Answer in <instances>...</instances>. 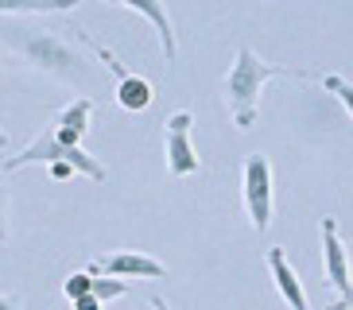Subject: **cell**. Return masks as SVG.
<instances>
[{
	"label": "cell",
	"instance_id": "9a60e30c",
	"mask_svg": "<svg viewBox=\"0 0 353 310\" xmlns=\"http://www.w3.org/2000/svg\"><path fill=\"white\" fill-rule=\"evenodd\" d=\"M12 237V229H8V190L0 186V245Z\"/></svg>",
	"mask_w": 353,
	"mask_h": 310
},
{
	"label": "cell",
	"instance_id": "ffe728a7",
	"mask_svg": "<svg viewBox=\"0 0 353 310\" xmlns=\"http://www.w3.org/2000/svg\"><path fill=\"white\" fill-rule=\"evenodd\" d=\"M0 147H4V132H0Z\"/></svg>",
	"mask_w": 353,
	"mask_h": 310
},
{
	"label": "cell",
	"instance_id": "d6986e66",
	"mask_svg": "<svg viewBox=\"0 0 353 310\" xmlns=\"http://www.w3.org/2000/svg\"><path fill=\"white\" fill-rule=\"evenodd\" d=\"M148 307H152V310H171V307H167V299H159V295H152V299H148Z\"/></svg>",
	"mask_w": 353,
	"mask_h": 310
},
{
	"label": "cell",
	"instance_id": "ba28073f",
	"mask_svg": "<svg viewBox=\"0 0 353 310\" xmlns=\"http://www.w3.org/2000/svg\"><path fill=\"white\" fill-rule=\"evenodd\" d=\"M268 271H272V283L280 291V299L288 302L291 310H311V299H307V291H303V279L295 271V264L288 260L283 248H268Z\"/></svg>",
	"mask_w": 353,
	"mask_h": 310
},
{
	"label": "cell",
	"instance_id": "4fadbf2b",
	"mask_svg": "<svg viewBox=\"0 0 353 310\" xmlns=\"http://www.w3.org/2000/svg\"><path fill=\"white\" fill-rule=\"evenodd\" d=\"M314 82H319L326 93H334V97H338V105H342L345 116H353V90H350V82H345L342 74H319Z\"/></svg>",
	"mask_w": 353,
	"mask_h": 310
},
{
	"label": "cell",
	"instance_id": "7c38bea8",
	"mask_svg": "<svg viewBox=\"0 0 353 310\" xmlns=\"http://www.w3.org/2000/svg\"><path fill=\"white\" fill-rule=\"evenodd\" d=\"M90 295H94L97 302H105V307H109L113 299L128 295V283H125V279H117V276H94V279H90Z\"/></svg>",
	"mask_w": 353,
	"mask_h": 310
},
{
	"label": "cell",
	"instance_id": "6da1fadb",
	"mask_svg": "<svg viewBox=\"0 0 353 310\" xmlns=\"http://www.w3.org/2000/svg\"><path fill=\"white\" fill-rule=\"evenodd\" d=\"M0 43H4L12 54H20V59L39 74H51L59 82L82 85V90H94L97 85L94 66L51 28H39V23L23 20V16H0Z\"/></svg>",
	"mask_w": 353,
	"mask_h": 310
},
{
	"label": "cell",
	"instance_id": "8992f818",
	"mask_svg": "<svg viewBox=\"0 0 353 310\" xmlns=\"http://www.w3.org/2000/svg\"><path fill=\"white\" fill-rule=\"evenodd\" d=\"M90 276H117V279H167V264H159L148 252H109L90 264Z\"/></svg>",
	"mask_w": 353,
	"mask_h": 310
},
{
	"label": "cell",
	"instance_id": "52a82bcc",
	"mask_svg": "<svg viewBox=\"0 0 353 310\" xmlns=\"http://www.w3.org/2000/svg\"><path fill=\"white\" fill-rule=\"evenodd\" d=\"M113 8H128L136 16H144L152 23V31L159 35V51H163V62H175L179 54V39H175V20L167 12V0H105Z\"/></svg>",
	"mask_w": 353,
	"mask_h": 310
},
{
	"label": "cell",
	"instance_id": "ac0fdd59",
	"mask_svg": "<svg viewBox=\"0 0 353 310\" xmlns=\"http://www.w3.org/2000/svg\"><path fill=\"white\" fill-rule=\"evenodd\" d=\"M0 310H23L20 295H0Z\"/></svg>",
	"mask_w": 353,
	"mask_h": 310
},
{
	"label": "cell",
	"instance_id": "e0dca14e",
	"mask_svg": "<svg viewBox=\"0 0 353 310\" xmlns=\"http://www.w3.org/2000/svg\"><path fill=\"white\" fill-rule=\"evenodd\" d=\"M74 310H105V302H97L94 295H78V299H70Z\"/></svg>",
	"mask_w": 353,
	"mask_h": 310
},
{
	"label": "cell",
	"instance_id": "8fae6325",
	"mask_svg": "<svg viewBox=\"0 0 353 310\" xmlns=\"http://www.w3.org/2000/svg\"><path fill=\"white\" fill-rule=\"evenodd\" d=\"M82 0H0V16H47V12H70Z\"/></svg>",
	"mask_w": 353,
	"mask_h": 310
},
{
	"label": "cell",
	"instance_id": "5b68a950",
	"mask_svg": "<svg viewBox=\"0 0 353 310\" xmlns=\"http://www.w3.org/2000/svg\"><path fill=\"white\" fill-rule=\"evenodd\" d=\"M322 268H326V283L334 287L338 302L330 310H350L353 307V283H350V256H345L342 233L334 217H322Z\"/></svg>",
	"mask_w": 353,
	"mask_h": 310
},
{
	"label": "cell",
	"instance_id": "5bb4252c",
	"mask_svg": "<svg viewBox=\"0 0 353 310\" xmlns=\"http://www.w3.org/2000/svg\"><path fill=\"white\" fill-rule=\"evenodd\" d=\"M90 271H70V276L63 279V295L66 299H78V295H90Z\"/></svg>",
	"mask_w": 353,
	"mask_h": 310
},
{
	"label": "cell",
	"instance_id": "9c48e42d",
	"mask_svg": "<svg viewBox=\"0 0 353 310\" xmlns=\"http://www.w3.org/2000/svg\"><path fill=\"white\" fill-rule=\"evenodd\" d=\"M90 116H94V97H78V101L59 109L51 132L59 136L63 144H82V136L90 132Z\"/></svg>",
	"mask_w": 353,
	"mask_h": 310
},
{
	"label": "cell",
	"instance_id": "2e32d148",
	"mask_svg": "<svg viewBox=\"0 0 353 310\" xmlns=\"http://www.w3.org/2000/svg\"><path fill=\"white\" fill-rule=\"evenodd\" d=\"M47 171H51V178H59V183H63V178H74V175H78V171L66 163V159H54V163H47Z\"/></svg>",
	"mask_w": 353,
	"mask_h": 310
},
{
	"label": "cell",
	"instance_id": "277c9868",
	"mask_svg": "<svg viewBox=\"0 0 353 310\" xmlns=\"http://www.w3.org/2000/svg\"><path fill=\"white\" fill-rule=\"evenodd\" d=\"M190 124H194V116L187 109H179V113H171L163 121V163L171 178H187L202 171V159H198L194 144H190Z\"/></svg>",
	"mask_w": 353,
	"mask_h": 310
},
{
	"label": "cell",
	"instance_id": "7a4b0ae2",
	"mask_svg": "<svg viewBox=\"0 0 353 310\" xmlns=\"http://www.w3.org/2000/svg\"><path fill=\"white\" fill-rule=\"evenodd\" d=\"M272 78H319V70H291V66H272L264 62L252 47H237V59L229 66L225 82H221V101H225L229 116L237 124L241 132H249L256 124V113H260V93Z\"/></svg>",
	"mask_w": 353,
	"mask_h": 310
},
{
	"label": "cell",
	"instance_id": "3957f363",
	"mask_svg": "<svg viewBox=\"0 0 353 310\" xmlns=\"http://www.w3.org/2000/svg\"><path fill=\"white\" fill-rule=\"evenodd\" d=\"M241 186H245V214H249V225L256 229V233H268L272 229V163H268V155L252 152L249 159H245Z\"/></svg>",
	"mask_w": 353,
	"mask_h": 310
},
{
	"label": "cell",
	"instance_id": "30bf717a",
	"mask_svg": "<svg viewBox=\"0 0 353 310\" xmlns=\"http://www.w3.org/2000/svg\"><path fill=\"white\" fill-rule=\"evenodd\" d=\"M152 101H156V90H152L148 78H140V74H132V70H128L125 78H117V105H121V109L144 113Z\"/></svg>",
	"mask_w": 353,
	"mask_h": 310
}]
</instances>
